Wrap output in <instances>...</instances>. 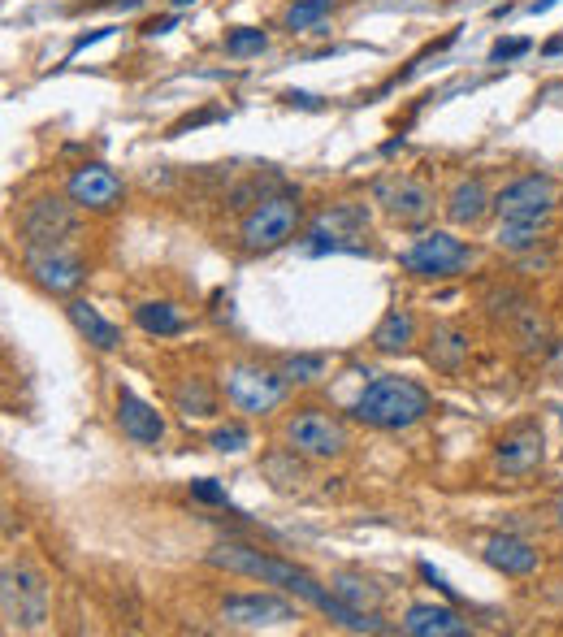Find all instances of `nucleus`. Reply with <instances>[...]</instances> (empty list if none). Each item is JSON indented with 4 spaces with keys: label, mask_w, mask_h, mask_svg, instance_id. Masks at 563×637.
<instances>
[{
    "label": "nucleus",
    "mask_w": 563,
    "mask_h": 637,
    "mask_svg": "<svg viewBox=\"0 0 563 637\" xmlns=\"http://www.w3.org/2000/svg\"><path fill=\"white\" fill-rule=\"evenodd\" d=\"M399 629L408 637H473V624L455 607H442V603H412L403 611Z\"/></svg>",
    "instance_id": "16"
},
{
    "label": "nucleus",
    "mask_w": 563,
    "mask_h": 637,
    "mask_svg": "<svg viewBox=\"0 0 563 637\" xmlns=\"http://www.w3.org/2000/svg\"><path fill=\"white\" fill-rule=\"evenodd\" d=\"M174 403L187 421L191 416H213L217 412V395H213V386H208V377H182L178 390H174Z\"/></svg>",
    "instance_id": "24"
},
{
    "label": "nucleus",
    "mask_w": 563,
    "mask_h": 637,
    "mask_svg": "<svg viewBox=\"0 0 563 637\" xmlns=\"http://www.w3.org/2000/svg\"><path fill=\"white\" fill-rule=\"evenodd\" d=\"M48 616V585L35 568L5 564V620L18 629H35Z\"/></svg>",
    "instance_id": "11"
},
{
    "label": "nucleus",
    "mask_w": 563,
    "mask_h": 637,
    "mask_svg": "<svg viewBox=\"0 0 563 637\" xmlns=\"http://www.w3.org/2000/svg\"><path fill=\"white\" fill-rule=\"evenodd\" d=\"M65 317H70V325L96 351H117V347H122V330H117V325L104 317L96 304H87V299H70V304H65Z\"/></svg>",
    "instance_id": "20"
},
{
    "label": "nucleus",
    "mask_w": 563,
    "mask_h": 637,
    "mask_svg": "<svg viewBox=\"0 0 563 637\" xmlns=\"http://www.w3.org/2000/svg\"><path fill=\"white\" fill-rule=\"evenodd\" d=\"M520 52H529V39H507V44H494L490 57L494 61H512V57H520Z\"/></svg>",
    "instance_id": "32"
},
{
    "label": "nucleus",
    "mask_w": 563,
    "mask_h": 637,
    "mask_svg": "<svg viewBox=\"0 0 563 637\" xmlns=\"http://www.w3.org/2000/svg\"><path fill=\"white\" fill-rule=\"evenodd\" d=\"M282 442H286V451L304 455V460H338V455H347L351 434L334 412L299 408L282 421Z\"/></svg>",
    "instance_id": "3"
},
{
    "label": "nucleus",
    "mask_w": 563,
    "mask_h": 637,
    "mask_svg": "<svg viewBox=\"0 0 563 637\" xmlns=\"http://www.w3.org/2000/svg\"><path fill=\"white\" fill-rule=\"evenodd\" d=\"M425 412H429V390L412 382V377H373L351 403V421L369 429H390V434L425 421Z\"/></svg>",
    "instance_id": "2"
},
{
    "label": "nucleus",
    "mask_w": 563,
    "mask_h": 637,
    "mask_svg": "<svg viewBox=\"0 0 563 637\" xmlns=\"http://www.w3.org/2000/svg\"><path fill=\"white\" fill-rule=\"evenodd\" d=\"M373 195L395 226H425V221L434 217V204H438L434 187L421 178H382L373 187Z\"/></svg>",
    "instance_id": "9"
},
{
    "label": "nucleus",
    "mask_w": 563,
    "mask_h": 637,
    "mask_svg": "<svg viewBox=\"0 0 563 637\" xmlns=\"http://www.w3.org/2000/svg\"><path fill=\"white\" fill-rule=\"evenodd\" d=\"M546 460V438L538 425H516L494 442V468L507 477H529Z\"/></svg>",
    "instance_id": "14"
},
{
    "label": "nucleus",
    "mask_w": 563,
    "mask_h": 637,
    "mask_svg": "<svg viewBox=\"0 0 563 637\" xmlns=\"http://www.w3.org/2000/svg\"><path fill=\"white\" fill-rule=\"evenodd\" d=\"M412 343H416V317L408 308H390L373 330V347L382 356H403V351H412Z\"/></svg>",
    "instance_id": "21"
},
{
    "label": "nucleus",
    "mask_w": 563,
    "mask_h": 637,
    "mask_svg": "<svg viewBox=\"0 0 563 637\" xmlns=\"http://www.w3.org/2000/svg\"><path fill=\"white\" fill-rule=\"evenodd\" d=\"M299 217H304V208H299L291 195H269V200H260L239 226L243 252H278V247H286L299 230Z\"/></svg>",
    "instance_id": "6"
},
{
    "label": "nucleus",
    "mask_w": 563,
    "mask_h": 637,
    "mask_svg": "<svg viewBox=\"0 0 563 637\" xmlns=\"http://www.w3.org/2000/svg\"><path fill=\"white\" fill-rule=\"evenodd\" d=\"M221 620L234 629H260V624H282V620H299L295 603H286L278 594H230L221 603Z\"/></svg>",
    "instance_id": "15"
},
{
    "label": "nucleus",
    "mask_w": 563,
    "mask_h": 637,
    "mask_svg": "<svg viewBox=\"0 0 563 637\" xmlns=\"http://www.w3.org/2000/svg\"><path fill=\"white\" fill-rule=\"evenodd\" d=\"M447 221L451 226H481L486 221V213H494V195L486 187V178H460L447 195Z\"/></svg>",
    "instance_id": "19"
},
{
    "label": "nucleus",
    "mask_w": 563,
    "mask_h": 637,
    "mask_svg": "<svg viewBox=\"0 0 563 637\" xmlns=\"http://www.w3.org/2000/svg\"><path fill=\"white\" fill-rule=\"evenodd\" d=\"M269 48V35L256 31V26H239V31L226 35V52L230 57H256V52Z\"/></svg>",
    "instance_id": "29"
},
{
    "label": "nucleus",
    "mask_w": 563,
    "mask_h": 637,
    "mask_svg": "<svg viewBox=\"0 0 563 637\" xmlns=\"http://www.w3.org/2000/svg\"><path fill=\"white\" fill-rule=\"evenodd\" d=\"M551 5H555V0H538V5H533V13H546Z\"/></svg>",
    "instance_id": "34"
},
{
    "label": "nucleus",
    "mask_w": 563,
    "mask_h": 637,
    "mask_svg": "<svg viewBox=\"0 0 563 637\" xmlns=\"http://www.w3.org/2000/svg\"><path fill=\"white\" fill-rule=\"evenodd\" d=\"M65 195L83 208V213H109V208L122 204V178L113 174L109 165H100V161H87V165H78L70 182H65Z\"/></svg>",
    "instance_id": "13"
},
{
    "label": "nucleus",
    "mask_w": 563,
    "mask_h": 637,
    "mask_svg": "<svg viewBox=\"0 0 563 637\" xmlns=\"http://www.w3.org/2000/svg\"><path fill=\"white\" fill-rule=\"evenodd\" d=\"M538 239H542V221H499V234H494V243L503 252H529V247H538Z\"/></svg>",
    "instance_id": "26"
},
{
    "label": "nucleus",
    "mask_w": 563,
    "mask_h": 637,
    "mask_svg": "<svg viewBox=\"0 0 563 637\" xmlns=\"http://www.w3.org/2000/svg\"><path fill=\"white\" fill-rule=\"evenodd\" d=\"M187 5H195V0H174V9H187Z\"/></svg>",
    "instance_id": "35"
},
{
    "label": "nucleus",
    "mask_w": 563,
    "mask_h": 637,
    "mask_svg": "<svg viewBox=\"0 0 563 637\" xmlns=\"http://www.w3.org/2000/svg\"><path fill=\"white\" fill-rule=\"evenodd\" d=\"M74 200L65 204L57 200V195H39V200H31L22 208V221H18V230H22V239L26 247H61L65 239L74 234Z\"/></svg>",
    "instance_id": "10"
},
{
    "label": "nucleus",
    "mask_w": 563,
    "mask_h": 637,
    "mask_svg": "<svg viewBox=\"0 0 563 637\" xmlns=\"http://www.w3.org/2000/svg\"><path fill=\"white\" fill-rule=\"evenodd\" d=\"M117 425L130 442H143V447H156L165 438V416L135 390H117Z\"/></svg>",
    "instance_id": "18"
},
{
    "label": "nucleus",
    "mask_w": 563,
    "mask_h": 637,
    "mask_svg": "<svg viewBox=\"0 0 563 637\" xmlns=\"http://www.w3.org/2000/svg\"><path fill=\"white\" fill-rule=\"evenodd\" d=\"M174 26H178V18H174V13H165V18H152L148 26H143V35H165V31H174Z\"/></svg>",
    "instance_id": "33"
},
{
    "label": "nucleus",
    "mask_w": 563,
    "mask_h": 637,
    "mask_svg": "<svg viewBox=\"0 0 563 637\" xmlns=\"http://www.w3.org/2000/svg\"><path fill=\"white\" fill-rule=\"evenodd\" d=\"M208 564L213 568H226V572H243V577H256L265 585H278V590H286L291 598H299V603L317 607L321 616H330L334 624H343V629L351 633H386V624L377 620V611H360L343 603L330 585H321L312 572L286 564V559L278 555H265L260 546H243V542H221L208 551Z\"/></svg>",
    "instance_id": "1"
},
{
    "label": "nucleus",
    "mask_w": 563,
    "mask_h": 637,
    "mask_svg": "<svg viewBox=\"0 0 563 637\" xmlns=\"http://www.w3.org/2000/svg\"><path fill=\"white\" fill-rule=\"evenodd\" d=\"M221 386H226V399L247 416H265L286 399L291 382L282 377V369H269L260 360H239L221 373Z\"/></svg>",
    "instance_id": "5"
},
{
    "label": "nucleus",
    "mask_w": 563,
    "mask_h": 637,
    "mask_svg": "<svg viewBox=\"0 0 563 637\" xmlns=\"http://www.w3.org/2000/svg\"><path fill=\"white\" fill-rule=\"evenodd\" d=\"M191 499H200V503H221V507H226V490H221L217 486V481H191Z\"/></svg>",
    "instance_id": "31"
},
{
    "label": "nucleus",
    "mask_w": 563,
    "mask_h": 637,
    "mask_svg": "<svg viewBox=\"0 0 563 637\" xmlns=\"http://www.w3.org/2000/svg\"><path fill=\"white\" fill-rule=\"evenodd\" d=\"M278 369L291 386H317L325 377V369H330V360L317 356V351H295V356H282Z\"/></svg>",
    "instance_id": "25"
},
{
    "label": "nucleus",
    "mask_w": 563,
    "mask_h": 637,
    "mask_svg": "<svg viewBox=\"0 0 563 637\" xmlns=\"http://www.w3.org/2000/svg\"><path fill=\"white\" fill-rule=\"evenodd\" d=\"M468 360V334L460 330V325H434L429 330V364L442 373H455L460 364Z\"/></svg>",
    "instance_id": "22"
},
{
    "label": "nucleus",
    "mask_w": 563,
    "mask_h": 637,
    "mask_svg": "<svg viewBox=\"0 0 563 637\" xmlns=\"http://www.w3.org/2000/svg\"><path fill=\"white\" fill-rule=\"evenodd\" d=\"M559 204V187L551 174H525L516 182H507V187L494 195V213L499 221H542L555 213Z\"/></svg>",
    "instance_id": "7"
},
{
    "label": "nucleus",
    "mask_w": 563,
    "mask_h": 637,
    "mask_svg": "<svg viewBox=\"0 0 563 637\" xmlns=\"http://www.w3.org/2000/svg\"><path fill=\"white\" fill-rule=\"evenodd\" d=\"M325 13H330V0H295V5L286 9V26H291V31H308V26H317Z\"/></svg>",
    "instance_id": "30"
},
{
    "label": "nucleus",
    "mask_w": 563,
    "mask_h": 637,
    "mask_svg": "<svg viewBox=\"0 0 563 637\" xmlns=\"http://www.w3.org/2000/svg\"><path fill=\"white\" fill-rule=\"evenodd\" d=\"M330 590L343 598V603H351V607H360V611H377V603H382V590L377 585H369V581H360V577H334L330 581Z\"/></svg>",
    "instance_id": "27"
},
{
    "label": "nucleus",
    "mask_w": 563,
    "mask_h": 637,
    "mask_svg": "<svg viewBox=\"0 0 563 637\" xmlns=\"http://www.w3.org/2000/svg\"><path fill=\"white\" fill-rule=\"evenodd\" d=\"M208 447H213L217 455H239V451L252 447V434H247V425L230 421V425H217L213 434H208Z\"/></svg>",
    "instance_id": "28"
},
{
    "label": "nucleus",
    "mask_w": 563,
    "mask_h": 637,
    "mask_svg": "<svg viewBox=\"0 0 563 637\" xmlns=\"http://www.w3.org/2000/svg\"><path fill=\"white\" fill-rule=\"evenodd\" d=\"M481 559L503 572V577H529V572L542 568V551L525 538H512V533H494V538H486V546H481Z\"/></svg>",
    "instance_id": "17"
},
{
    "label": "nucleus",
    "mask_w": 563,
    "mask_h": 637,
    "mask_svg": "<svg viewBox=\"0 0 563 637\" xmlns=\"http://www.w3.org/2000/svg\"><path fill=\"white\" fill-rule=\"evenodd\" d=\"M473 260H477L473 243L455 239L451 230H429L412 247H403L399 265H403V273H412V278H421V282H438V278L464 273Z\"/></svg>",
    "instance_id": "4"
},
{
    "label": "nucleus",
    "mask_w": 563,
    "mask_h": 637,
    "mask_svg": "<svg viewBox=\"0 0 563 637\" xmlns=\"http://www.w3.org/2000/svg\"><path fill=\"white\" fill-rule=\"evenodd\" d=\"M555 516H559V525H563V499L555 503Z\"/></svg>",
    "instance_id": "36"
},
{
    "label": "nucleus",
    "mask_w": 563,
    "mask_h": 637,
    "mask_svg": "<svg viewBox=\"0 0 563 637\" xmlns=\"http://www.w3.org/2000/svg\"><path fill=\"white\" fill-rule=\"evenodd\" d=\"M22 265H26V278L48 295H74L87 278L83 260L74 252H65V247H26Z\"/></svg>",
    "instance_id": "8"
},
{
    "label": "nucleus",
    "mask_w": 563,
    "mask_h": 637,
    "mask_svg": "<svg viewBox=\"0 0 563 637\" xmlns=\"http://www.w3.org/2000/svg\"><path fill=\"white\" fill-rule=\"evenodd\" d=\"M364 226H369V217H364L356 204H338L312 221L304 247L312 256L317 252H364V243H360Z\"/></svg>",
    "instance_id": "12"
},
{
    "label": "nucleus",
    "mask_w": 563,
    "mask_h": 637,
    "mask_svg": "<svg viewBox=\"0 0 563 637\" xmlns=\"http://www.w3.org/2000/svg\"><path fill=\"white\" fill-rule=\"evenodd\" d=\"M135 325L143 334H156V338H169V334H182L187 330V317L169 304V299H148V304L135 308Z\"/></svg>",
    "instance_id": "23"
}]
</instances>
